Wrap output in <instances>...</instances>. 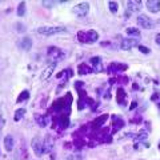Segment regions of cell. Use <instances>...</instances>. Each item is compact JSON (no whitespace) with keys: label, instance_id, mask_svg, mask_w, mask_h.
Listing matches in <instances>:
<instances>
[{"label":"cell","instance_id":"cell-1","mask_svg":"<svg viewBox=\"0 0 160 160\" xmlns=\"http://www.w3.org/2000/svg\"><path fill=\"white\" fill-rule=\"evenodd\" d=\"M98 39H99V33L93 31V29L78 32V40L83 44H93L95 42H98Z\"/></svg>","mask_w":160,"mask_h":160},{"label":"cell","instance_id":"cell-2","mask_svg":"<svg viewBox=\"0 0 160 160\" xmlns=\"http://www.w3.org/2000/svg\"><path fill=\"white\" fill-rule=\"evenodd\" d=\"M63 32H67V28L62 26H43L39 27L38 29V33L44 35V36H52V35L63 33Z\"/></svg>","mask_w":160,"mask_h":160},{"label":"cell","instance_id":"cell-3","mask_svg":"<svg viewBox=\"0 0 160 160\" xmlns=\"http://www.w3.org/2000/svg\"><path fill=\"white\" fill-rule=\"evenodd\" d=\"M72 12L79 18L87 16L88 12H89V3H80V4H78V6L72 9Z\"/></svg>","mask_w":160,"mask_h":160},{"label":"cell","instance_id":"cell-4","mask_svg":"<svg viewBox=\"0 0 160 160\" xmlns=\"http://www.w3.org/2000/svg\"><path fill=\"white\" fill-rule=\"evenodd\" d=\"M136 22L140 27H143V28H146V29H152L155 28V24L151 19H149L148 16H146V15H139L138 19H136Z\"/></svg>","mask_w":160,"mask_h":160},{"label":"cell","instance_id":"cell-5","mask_svg":"<svg viewBox=\"0 0 160 160\" xmlns=\"http://www.w3.org/2000/svg\"><path fill=\"white\" fill-rule=\"evenodd\" d=\"M139 46V39L138 38H126L122 40V43H120V48L124 49V51H127V49H131L132 47H136Z\"/></svg>","mask_w":160,"mask_h":160},{"label":"cell","instance_id":"cell-6","mask_svg":"<svg viewBox=\"0 0 160 160\" xmlns=\"http://www.w3.org/2000/svg\"><path fill=\"white\" fill-rule=\"evenodd\" d=\"M53 147H55V143H53L52 136L51 135H47V136L44 138V140H43V155L52 152Z\"/></svg>","mask_w":160,"mask_h":160},{"label":"cell","instance_id":"cell-7","mask_svg":"<svg viewBox=\"0 0 160 160\" xmlns=\"http://www.w3.org/2000/svg\"><path fill=\"white\" fill-rule=\"evenodd\" d=\"M31 144H32V148H33L35 153H36L38 156H43V140L36 136V138L32 139Z\"/></svg>","mask_w":160,"mask_h":160},{"label":"cell","instance_id":"cell-8","mask_svg":"<svg viewBox=\"0 0 160 160\" xmlns=\"http://www.w3.org/2000/svg\"><path fill=\"white\" fill-rule=\"evenodd\" d=\"M107 120H108V115L107 113H104V115H100L99 118H96L93 120V122L89 124L93 129H99V128H102L104 126V123H107Z\"/></svg>","mask_w":160,"mask_h":160},{"label":"cell","instance_id":"cell-9","mask_svg":"<svg viewBox=\"0 0 160 160\" xmlns=\"http://www.w3.org/2000/svg\"><path fill=\"white\" fill-rule=\"evenodd\" d=\"M47 55L49 58L56 59V60H62V58L64 56V53L62 52V49L58 48V47H49L48 51H47Z\"/></svg>","mask_w":160,"mask_h":160},{"label":"cell","instance_id":"cell-10","mask_svg":"<svg viewBox=\"0 0 160 160\" xmlns=\"http://www.w3.org/2000/svg\"><path fill=\"white\" fill-rule=\"evenodd\" d=\"M116 100H118V104H119V106H122V107L126 106L127 93H126V91H124L122 87H119L118 91H116Z\"/></svg>","mask_w":160,"mask_h":160},{"label":"cell","instance_id":"cell-11","mask_svg":"<svg viewBox=\"0 0 160 160\" xmlns=\"http://www.w3.org/2000/svg\"><path fill=\"white\" fill-rule=\"evenodd\" d=\"M55 68H56V62H53V63L49 64V66H47V68L44 69L43 73H42V80H43V82L52 76V73H53V71H55Z\"/></svg>","mask_w":160,"mask_h":160},{"label":"cell","instance_id":"cell-12","mask_svg":"<svg viewBox=\"0 0 160 160\" xmlns=\"http://www.w3.org/2000/svg\"><path fill=\"white\" fill-rule=\"evenodd\" d=\"M142 9V2H138V0H129L127 3V11L129 12H138Z\"/></svg>","mask_w":160,"mask_h":160},{"label":"cell","instance_id":"cell-13","mask_svg":"<svg viewBox=\"0 0 160 160\" xmlns=\"http://www.w3.org/2000/svg\"><path fill=\"white\" fill-rule=\"evenodd\" d=\"M126 69H128V66L127 64H120V63H112L108 66V72H115L116 73L118 71H126Z\"/></svg>","mask_w":160,"mask_h":160},{"label":"cell","instance_id":"cell-14","mask_svg":"<svg viewBox=\"0 0 160 160\" xmlns=\"http://www.w3.org/2000/svg\"><path fill=\"white\" fill-rule=\"evenodd\" d=\"M147 8L149 12L158 13L160 11V2L159 0H148L147 2Z\"/></svg>","mask_w":160,"mask_h":160},{"label":"cell","instance_id":"cell-15","mask_svg":"<svg viewBox=\"0 0 160 160\" xmlns=\"http://www.w3.org/2000/svg\"><path fill=\"white\" fill-rule=\"evenodd\" d=\"M112 120H113V127H112V132H111V135H113V133H116L120 128H123V126H124V122L122 119H120L119 116H116V115H113L112 116Z\"/></svg>","mask_w":160,"mask_h":160},{"label":"cell","instance_id":"cell-16","mask_svg":"<svg viewBox=\"0 0 160 160\" xmlns=\"http://www.w3.org/2000/svg\"><path fill=\"white\" fill-rule=\"evenodd\" d=\"M91 63L93 66V72H100L103 69V64H102V58L100 56H93L91 58Z\"/></svg>","mask_w":160,"mask_h":160},{"label":"cell","instance_id":"cell-17","mask_svg":"<svg viewBox=\"0 0 160 160\" xmlns=\"http://www.w3.org/2000/svg\"><path fill=\"white\" fill-rule=\"evenodd\" d=\"M13 146H15L13 136H12V135H7V136L4 138V148H6L8 152H11L13 149Z\"/></svg>","mask_w":160,"mask_h":160},{"label":"cell","instance_id":"cell-18","mask_svg":"<svg viewBox=\"0 0 160 160\" xmlns=\"http://www.w3.org/2000/svg\"><path fill=\"white\" fill-rule=\"evenodd\" d=\"M19 47L22 48V49H24V51H28V49L32 47V39H31V38H28V36L23 38V39H22V42L19 43Z\"/></svg>","mask_w":160,"mask_h":160},{"label":"cell","instance_id":"cell-19","mask_svg":"<svg viewBox=\"0 0 160 160\" xmlns=\"http://www.w3.org/2000/svg\"><path fill=\"white\" fill-rule=\"evenodd\" d=\"M35 122L38 123L39 127H46L48 124V118L46 116V115H39L36 113L35 115Z\"/></svg>","mask_w":160,"mask_h":160},{"label":"cell","instance_id":"cell-20","mask_svg":"<svg viewBox=\"0 0 160 160\" xmlns=\"http://www.w3.org/2000/svg\"><path fill=\"white\" fill-rule=\"evenodd\" d=\"M78 69H79V71H78L79 75H88V73L93 72V69L89 67V66H87V64H84V63L80 64V66L78 67Z\"/></svg>","mask_w":160,"mask_h":160},{"label":"cell","instance_id":"cell-21","mask_svg":"<svg viewBox=\"0 0 160 160\" xmlns=\"http://www.w3.org/2000/svg\"><path fill=\"white\" fill-rule=\"evenodd\" d=\"M148 138V132H147V129H142V131H140L138 135H135V138H133V140L135 142H143V140H146Z\"/></svg>","mask_w":160,"mask_h":160},{"label":"cell","instance_id":"cell-22","mask_svg":"<svg viewBox=\"0 0 160 160\" xmlns=\"http://www.w3.org/2000/svg\"><path fill=\"white\" fill-rule=\"evenodd\" d=\"M29 99V92L27 91V89H24V91H22V93L18 96V100L16 103H22V102H26V100Z\"/></svg>","mask_w":160,"mask_h":160},{"label":"cell","instance_id":"cell-23","mask_svg":"<svg viewBox=\"0 0 160 160\" xmlns=\"http://www.w3.org/2000/svg\"><path fill=\"white\" fill-rule=\"evenodd\" d=\"M24 115H26V109L24 108H19L16 109V112H15V122H19V120H22L24 118Z\"/></svg>","mask_w":160,"mask_h":160},{"label":"cell","instance_id":"cell-24","mask_svg":"<svg viewBox=\"0 0 160 160\" xmlns=\"http://www.w3.org/2000/svg\"><path fill=\"white\" fill-rule=\"evenodd\" d=\"M24 15H26V2H22L18 6V16L23 18Z\"/></svg>","mask_w":160,"mask_h":160},{"label":"cell","instance_id":"cell-25","mask_svg":"<svg viewBox=\"0 0 160 160\" xmlns=\"http://www.w3.org/2000/svg\"><path fill=\"white\" fill-rule=\"evenodd\" d=\"M108 8H109V11H111L112 13H118L119 11V4L116 2H108Z\"/></svg>","mask_w":160,"mask_h":160},{"label":"cell","instance_id":"cell-26","mask_svg":"<svg viewBox=\"0 0 160 160\" xmlns=\"http://www.w3.org/2000/svg\"><path fill=\"white\" fill-rule=\"evenodd\" d=\"M127 35H131V36H135V38H140V31L138 28H127Z\"/></svg>","mask_w":160,"mask_h":160},{"label":"cell","instance_id":"cell-27","mask_svg":"<svg viewBox=\"0 0 160 160\" xmlns=\"http://www.w3.org/2000/svg\"><path fill=\"white\" fill-rule=\"evenodd\" d=\"M138 49L142 53H144V55H147V53H149V48H147L146 46H142V44H139L138 46Z\"/></svg>","mask_w":160,"mask_h":160},{"label":"cell","instance_id":"cell-28","mask_svg":"<svg viewBox=\"0 0 160 160\" xmlns=\"http://www.w3.org/2000/svg\"><path fill=\"white\" fill-rule=\"evenodd\" d=\"M53 4H55V2H47V0H43V2H42V6L47 7V8H51Z\"/></svg>","mask_w":160,"mask_h":160},{"label":"cell","instance_id":"cell-29","mask_svg":"<svg viewBox=\"0 0 160 160\" xmlns=\"http://www.w3.org/2000/svg\"><path fill=\"white\" fill-rule=\"evenodd\" d=\"M83 86H84V83H83V82H75V88H76L78 91H80Z\"/></svg>","mask_w":160,"mask_h":160},{"label":"cell","instance_id":"cell-30","mask_svg":"<svg viewBox=\"0 0 160 160\" xmlns=\"http://www.w3.org/2000/svg\"><path fill=\"white\" fill-rule=\"evenodd\" d=\"M3 127H4V118L0 115V131L3 129Z\"/></svg>","mask_w":160,"mask_h":160},{"label":"cell","instance_id":"cell-31","mask_svg":"<svg viewBox=\"0 0 160 160\" xmlns=\"http://www.w3.org/2000/svg\"><path fill=\"white\" fill-rule=\"evenodd\" d=\"M138 107V102H132V104H131V107H129V109H131V111H133L135 108Z\"/></svg>","mask_w":160,"mask_h":160},{"label":"cell","instance_id":"cell-32","mask_svg":"<svg viewBox=\"0 0 160 160\" xmlns=\"http://www.w3.org/2000/svg\"><path fill=\"white\" fill-rule=\"evenodd\" d=\"M155 42H156L158 46H160V33L156 35V38H155Z\"/></svg>","mask_w":160,"mask_h":160},{"label":"cell","instance_id":"cell-33","mask_svg":"<svg viewBox=\"0 0 160 160\" xmlns=\"http://www.w3.org/2000/svg\"><path fill=\"white\" fill-rule=\"evenodd\" d=\"M104 98H106V99H109V98H111V95H109V92H106V93H104Z\"/></svg>","mask_w":160,"mask_h":160},{"label":"cell","instance_id":"cell-34","mask_svg":"<svg viewBox=\"0 0 160 160\" xmlns=\"http://www.w3.org/2000/svg\"><path fill=\"white\" fill-rule=\"evenodd\" d=\"M156 99H158V95H156V93H155V95H153V96H152V100H156Z\"/></svg>","mask_w":160,"mask_h":160},{"label":"cell","instance_id":"cell-35","mask_svg":"<svg viewBox=\"0 0 160 160\" xmlns=\"http://www.w3.org/2000/svg\"><path fill=\"white\" fill-rule=\"evenodd\" d=\"M159 149H160V142H159Z\"/></svg>","mask_w":160,"mask_h":160},{"label":"cell","instance_id":"cell-36","mask_svg":"<svg viewBox=\"0 0 160 160\" xmlns=\"http://www.w3.org/2000/svg\"><path fill=\"white\" fill-rule=\"evenodd\" d=\"M0 155H2V153H0Z\"/></svg>","mask_w":160,"mask_h":160}]
</instances>
